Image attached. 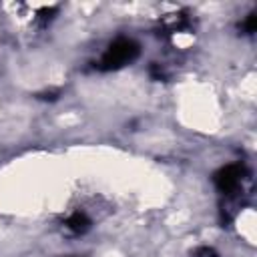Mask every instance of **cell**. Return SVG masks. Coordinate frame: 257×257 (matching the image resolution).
Segmentation results:
<instances>
[{
	"instance_id": "obj_2",
	"label": "cell",
	"mask_w": 257,
	"mask_h": 257,
	"mask_svg": "<svg viewBox=\"0 0 257 257\" xmlns=\"http://www.w3.org/2000/svg\"><path fill=\"white\" fill-rule=\"evenodd\" d=\"M241 167L239 165H229V167H225V169H221L219 173H217V177H215V183H217V187L223 191V193H229V191H233V189H237L239 187V183H241Z\"/></svg>"
},
{
	"instance_id": "obj_3",
	"label": "cell",
	"mask_w": 257,
	"mask_h": 257,
	"mask_svg": "<svg viewBox=\"0 0 257 257\" xmlns=\"http://www.w3.org/2000/svg\"><path fill=\"white\" fill-rule=\"evenodd\" d=\"M88 225H90V221H88V217H86L84 213H74V215L66 221V227H68L70 231H74V233H84V231L88 229Z\"/></svg>"
},
{
	"instance_id": "obj_1",
	"label": "cell",
	"mask_w": 257,
	"mask_h": 257,
	"mask_svg": "<svg viewBox=\"0 0 257 257\" xmlns=\"http://www.w3.org/2000/svg\"><path fill=\"white\" fill-rule=\"evenodd\" d=\"M137 54H139L137 42H133L128 38H118L106 48V52H104V56L100 60V68H104V70L120 68V66L128 64L131 60H135Z\"/></svg>"
}]
</instances>
